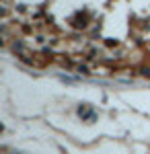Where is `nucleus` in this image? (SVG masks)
Wrapping results in <instances>:
<instances>
[]
</instances>
